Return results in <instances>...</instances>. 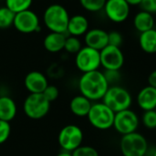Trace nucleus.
<instances>
[{"label":"nucleus","mask_w":156,"mask_h":156,"mask_svg":"<svg viewBox=\"0 0 156 156\" xmlns=\"http://www.w3.org/2000/svg\"><path fill=\"white\" fill-rule=\"evenodd\" d=\"M110 87L102 72L97 70L82 74L79 80V89L80 95L90 101L102 99Z\"/></svg>","instance_id":"nucleus-1"},{"label":"nucleus","mask_w":156,"mask_h":156,"mask_svg":"<svg viewBox=\"0 0 156 156\" xmlns=\"http://www.w3.org/2000/svg\"><path fill=\"white\" fill-rule=\"evenodd\" d=\"M69 15L66 7L59 4L48 6L43 14L44 24L50 32L63 33L67 32Z\"/></svg>","instance_id":"nucleus-2"},{"label":"nucleus","mask_w":156,"mask_h":156,"mask_svg":"<svg viewBox=\"0 0 156 156\" xmlns=\"http://www.w3.org/2000/svg\"><path fill=\"white\" fill-rule=\"evenodd\" d=\"M102 103L111 108L114 113L129 109L133 97L130 92L119 86H111L102 98Z\"/></svg>","instance_id":"nucleus-3"},{"label":"nucleus","mask_w":156,"mask_h":156,"mask_svg":"<svg viewBox=\"0 0 156 156\" xmlns=\"http://www.w3.org/2000/svg\"><path fill=\"white\" fill-rule=\"evenodd\" d=\"M92 127L100 131H106L113 127L115 113L103 103L92 104L87 116Z\"/></svg>","instance_id":"nucleus-4"},{"label":"nucleus","mask_w":156,"mask_h":156,"mask_svg":"<svg viewBox=\"0 0 156 156\" xmlns=\"http://www.w3.org/2000/svg\"><path fill=\"white\" fill-rule=\"evenodd\" d=\"M50 104L42 94H29L24 101L23 110L27 118L37 120L47 116Z\"/></svg>","instance_id":"nucleus-5"},{"label":"nucleus","mask_w":156,"mask_h":156,"mask_svg":"<svg viewBox=\"0 0 156 156\" xmlns=\"http://www.w3.org/2000/svg\"><path fill=\"white\" fill-rule=\"evenodd\" d=\"M120 149L123 156H145L148 143L144 135L135 131L122 137Z\"/></svg>","instance_id":"nucleus-6"},{"label":"nucleus","mask_w":156,"mask_h":156,"mask_svg":"<svg viewBox=\"0 0 156 156\" xmlns=\"http://www.w3.org/2000/svg\"><path fill=\"white\" fill-rule=\"evenodd\" d=\"M58 142L62 151L72 153L81 146L83 142V131L77 125H67L60 130L58 136Z\"/></svg>","instance_id":"nucleus-7"},{"label":"nucleus","mask_w":156,"mask_h":156,"mask_svg":"<svg viewBox=\"0 0 156 156\" xmlns=\"http://www.w3.org/2000/svg\"><path fill=\"white\" fill-rule=\"evenodd\" d=\"M75 64L82 74L99 70L101 66L100 51L88 46L82 47L76 54Z\"/></svg>","instance_id":"nucleus-8"},{"label":"nucleus","mask_w":156,"mask_h":156,"mask_svg":"<svg viewBox=\"0 0 156 156\" xmlns=\"http://www.w3.org/2000/svg\"><path fill=\"white\" fill-rule=\"evenodd\" d=\"M139 124L140 120L137 114L130 108L115 113L113 128L122 136L135 132Z\"/></svg>","instance_id":"nucleus-9"},{"label":"nucleus","mask_w":156,"mask_h":156,"mask_svg":"<svg viewBox=\"0 0 156 156\" xmlns=\"http://www.w3.org/2000/svg\"><path fill=\"white\" fill-rule=\"evenodd\" d=\"M13 26L24 34H30L40 29L38 16L30 9L16 14Z\"/></svg>","instance_id":"nucleus-10"},{"label":"nucleus","mask_w":156,"mask_h":156,"mask_svg":"<svg viewBox=\"0 0 156 156\" xmlns=\"http://www.w3.org/2000/svg\"><path fill=\"white\" fill-rule=\"evenodd\" d=\"M101 66L105 70L120 71L124 63V55L121 48L108 45L100 51Z\"/></svg>","instance_id":"nucleus-11"},{"label":"nucleus","mask_w":156,"mask_h":156,"mask_svg":"<svg viewBox=\"0 0 156 156\" xmlns=\"http://www.w3.org/2000/svg\"><path fill=\"white\" fill-rule=\"evenodd\" d=\"M103 9L107 17L115 23L125 21L130 15V6L125 0H107Z\"/></svg>","instance_id":"nucleus-12"},{"label":"nucleus","mask_w":156,"mask_h":156,"mask_svg":"<svg viewBox=\"0 0 156 156\" xmlns=\"http://www.w3.org/2000/svg\"><path fill=\"white\" fill-rule=\"evenodd\" d=\"M24 85L29 94H42L48 86V82L41 72L31 71L25 76Z\"/></svg>","instance_id":"nucleus-13"},{"label":"nucleus","mask_w":156,"mask_h":156,"mask_svg":"<svg viewBox=\"0 0 156 156\" xmlns=\"http://www.w3.org/2000/svg\"><path fill=\"white\" fill-rule=\"evenodd\" d=\"M86 46L101 51L108 46V32L101 29H92L87 31L84 37Z\"/></svg>","instance_id":"nucleus-14"},{"label":"nucleus","mask_w":156,"mask_h":156,"mask_svg":"<svg viewBox=\"0 0 156 156\" xmlns=\"http://www.w3.org/2000/svg\"><path fill=\"white\" fill-rule=\"evenodd\" d=\"M137 104L144 111L156 108V88L147 86L140 90L137 95Z\"/></svg>","instance_id":"nucleus-15"},{"label":"nucleus","mask_w":156,"mask_h":156,"mask_svg":"<svg viewBox=\"0 0 156 156\" xmlns=\"http://www.w3.org/2000/svg\"><path fill=\"white\" fill-rule=\"evenodd\" d=\"M89 30V21L86 17L82 15H74L69 17L67 33L69 36L80 37L85 35Z\"/></svg>","instance_id":"nucleus-16"},{"label":"nucleus","mask_w":156,"mask_h":156,"mask_svg":"<svg viewBox=\"0 0 156 156\" xmlns=\"http://www.w3.org/2000/svg\"><path fill=\"white\" fill-rule=\"evenodd\" d=\"M17 113V107L15 100L8 96L0 97V120L10 122Z\"/></svg>","instance_id":"nucleus-17"},{"label":"nucleus","mask_w":156,"mask_h":156,"mask_svg":"<svg viewBox=\"0 0 156 156\" xmlns=\"http://www.w3.org/2000/svg\"><path fill=\"white\" fill-rule=\"evenodd\" d=\"M66 35L63 33L49 32L43 40L44 48L51 53L58 52L64 50V45L66 41Z\"/></svg>","instance_id":"nucleus-18"},{"label":"nucleus","mask_w":156,"mask_h":156,"mask_svg":"<svg viewBox=\"0 0 156 156\" xmlns=\"http://www.w3.org/2000/svg\"><path fill=\"white\" fill-rule=\"evenodd\" d=\"M91 106V101L82 95L75 96L69 102V109L77 117H87Z\"/></svg>","instance_id":"nucleus-19"},{"label":"nucleus","mask_w":156,"mask_h":156,"mask_svg":"<svg viewBox=\"0 0 156 156\" xmlns=\"http://www.w3.org/2000/svg\"><path fill=\"white\" fill-rule=\"evenodd\" d=\"M133 25L135 29L141 33L153 29L154 27V19L153 14L145 11L137 13L133 18Z\"/></svg>","instance_id":"nucleus-20"},{"label":"nucleus","mask_w":156,"mask_h":156,"mask_svg":"<svg viewBox=\"0 0 156 156\" xmlns=\"http://www.w3.org/2000/svg\"><path fill=\"white\" fill-rule=\"evenodd\" d=\"M139 44L141 49L149 54L156 53V29H153L141 33L139 37Z\"/></svg>","instance_id":"nucleus-21"},{"label":"nucleus","mask_w":156,"mask_h":156,"mask_svg":"<svg viewBox=\"0 0 156 156\" xmlns=\"http://www.w3.org/2000/svg\"><path fill=\"white\" fill-rule=\"evenodd\" d=\"M32 3L33 0H5V6L16 15L17 13L28 10Z\"/></svg>","instance_id":"nucleus-22"},{"label":"nucleus","mask_w":156,"mask_h":156,"mask_svg":"<svg viewBox=\"0 0 156 156\" xmlns=\"http://www.w3.org/2000/svg\"><path fill=\"white\" fill-rule=\"evenodd\" d=\"M15 14L6 6L0 7V29H5L13 26Z\"/></svg>","instance_id":"nucleus-23"},{"label":"nucleus","mask_w":156,"mask_h":156,"mask_svg":"<svg viewBox=\"0 0 156 156\" xmlns=\"http://www.w3.org/2000/svg\"><path fill=\"white\" fill-rule=\"evenodd\" d=\"M82 48L81 41L78 37H73V36H69L66 38L65 45H64V50L70 54H77L80 49Z\"/></svg>","instance_id":"nucleus-24"},{"label":"nucleus","mask_w":156,"mask_h":156,"mask_svg":"<svg viewBox=\"0 0 156 156\" xmlns=\"http://www.w3.org/2000/svg\"><path fill=\"white\" fill-rule=\"evenodd\" d=\"M107 0H80L81 6L90 12H98L104 8Z\"/></svg>","instance_id":"nucleus-25"},{"label":"nucleus","mask_w":156,"mask_h":156,"mask_svg":"<svg viewBox=\"0 0 156 156\" xmlns=\"http://www.w3.org/2000/svg\"><path fill=\"white\" fill-rule=\"evenodd\" d=\"M143 124L146 129L149 130H156V111L154 110H149L144 111L143 118Z\"/></svg>","instance_id":"nucleus-26"},{"label":"nucleus","mask_w":156,"mask_h":156,"mask_svg":"<svg viewBox=\"0 0 156 156\" xmlns=\"http://www.w3.org/2000/svg\"><path fill=\"white\" fill-rule=\"evenodd\" d=\"M71 154H72V156H100L98 151L94 147L87 146V145L80 146Z\"/></svg>","instance_id":"nucleus-27"},{"label":"nucleus","mask_w":156,"mask_h":156,"mask_svg":"<svg viewBox=\"0 0 156 156\" xmlns=\"http://www.w3.org/2000/svg\"><path fill=\"white\" fill-rule=\"evenodd\" d=\"M42 95L45 97V98L49 102H53L55 101L58 97V95H59V91H58V88L56 86H53V85H48L47 86V88L44 90V92L42 93Z\"/></svg>","instance_id":"nucleus-28"},{"label":"nucleus","mask_w":156,"mask_h":156,"mask_svg":"<svg viewBox=\"0 0 156 156\" xmlns=\"http://www.w3.org/2000/svg\"><path fill=\"white\" fill-rule=\"evenodd\" d=\"M11 133V126L7 121L0 120V144L5 143Z\"/></svg>","instance_id":"nucleus-29"},{"label":"nucleus","mask_w":156,"mask_h":156,"mask_svg":"<svg viewBox=\"0 0 156 156\" xmlns=\"http://www.w3.org/2000/svg\"><path fill=\"white\" fill-rule=\"evenodd\" d=\"M122 35L118 31L108 32V45L120 48L122 44Z\"/></svg>","instance_id":"nucleus-30"},{"label":"nucleus","mask_w":156,"mask_h":156,"mask_svg":"<svg viewBox=\"0 0 156 156\" xmlns=\"http://www.w3.org/2000/svg\"><path fill=\"white\" fill-rule=\"evenodd\" d=\"M109 86H111V85L112 83H117L120 78H121V74H120V71H112V70H105V72L103 73Z\"/></svg>","instance_id":"nucleus-31"},{"label":"nucleus","mask_w":156,"mask_h":156,"mask_svg":"<svg viewBox=\"0 0 156 156\" xmlns=\"http://www.w3.org/2000/svg\"><path fill=\"white\" fill-rule=\"evenodd\" d=\"M143 11L154 14L156 13V0H143L141 3Z\"/></svg>","instance_id":"nucleus-32"},{"label":"nucleus","mask_w":156,"mask_h":156,"mask_svg":"<svg viewBox=\"0 0 156 156\" xmlns=\"http://www.w3.org/2000/svg\"><path fill=\"white\" fill-rule=\"evenodd\" d=\"M148 86L156 88V70L153 71L148 76Z\"/></svg>","instance_id":"nucleus-33"},{"label":"nucleus","mask_w":156,"mask_h":156,"mask_svg":"<svg viewBox=\"0 0 156 156\" xmlns=\"http://www.w3.org/2000/svg\"><path fill=\"white\" fill-rule=\"evenodd\" d=\"M127 3H128V5L131 6H140L141 5V3H142V1L143 0H125Z\"/></svg>","instance_id":"nucleus-34"},{"label":"nucleus","mask_w":156,"mask_h":156,"mask_svg":"<svg viewBox=\"0 0 156 156\" xmlns=\"http://www.w3.org/2000/svg\"><path fill=\"white\" fill-rule=\"evenodd\" d=\"M56 156H72V154H71V153H69V152L62 151V152H60L59 154H58Z\"/></svg>","instance_id":"nucleus-35"},{"label":"nucleus","mask_w":156,"mask_h":156,"mask_svg":"<svg viewBox=\"0 0 156 156\" xmlns=\"http://www.w3.org/2000/svg\"><path fill=\"white\" fill-rule=\"evenodd\" d=\"M154 156H156V150L155 152H154Z\"/></svg>","instance_id":"nucleus-36"},{"label":"nucleus","mask_w":156,"mask_h":156,"mask_svg":"<svg viewBox=\"0 0 156 156\" xmlns=\"http://www.w3.org/2000/svg\"><path fill=\"white\" fill-rule=\"evenodd\" d=\"M155 111H156V108H155Z\"/></svg>","instance_id":"nucleus-37"}]
</instances>
